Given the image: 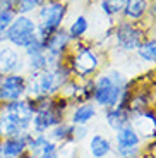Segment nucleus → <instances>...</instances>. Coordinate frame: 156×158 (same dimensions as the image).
<instances>
[{
    "label": "nucleus",
    "mask_w": 156,
    "mask_h": 158,
    "mask_svg": "<svg viewBox=\"0 0 156 158\" xmlns=\"http://www.w3.org/2000/svg\"><path fill=\"white\" fill-rule=\"evenodd\" d=\"M129 79H125L124 74L118 71H108L105 74L98 76L94 79V89H93V100L103 108L117 107L120 103L122 91L127 86Z\"/></svg>",
    "instance_id": "f257e3e1"
},
{
    "label": "nucleus",
    "mask_w": 156,
    "mask_h": 158,
    "mask_svg": "<svg viewBox=\"0 0 156 158\" xmlns=\"http://www.w3.org/2000/svg\"><path fill=\"white\" fill-rule=\"evenodd\" d=\"M67 12H69V5L64 0H48L39 5L38 10L35 12L38 40L45 41L50 35H53L57 29L62 28Z\"/></svg>",
    "instance_id": "f03ea898"
},
{
    "label": "nucleus",
    "mask_w": 156,
    "mask_h": 158,
    "mask_svg": "<svg viewBox=\"0 0 156 158\" xmlns=\"http://www.w3.org/2000/svg\"><path fill=\"white\" fill-rule=\"evenodd\" d=\"M76 47L72 52H67L65 64L70 67V72L76 77L88 79L98 71L100 67V57L98 53L89 47H82L81 41H76Z\"/></svg>",
    "instance_id": "7ed1b4c3"
},
{
    "label": "nucleus",
    "mask_w": 156,
    "mask_h": 158,
    "mask_svg": "<svg viewBox=\"0 0 156 158\" xmlns=\"http://www.w3.org/2000/svg\"><path fill=\"white\" fill-rule=\"evenodd\" d=\"M36 40V21L31 16H16V19L5 29V41L10 47L19 48L23 52L31 47Z\"/></svg>",
    "instance_id": "20e7f679"
},
{
    "label": "nucleus",
    "mask_w": 156,
    "mask_h": 158,
    "mask_svg": "<svg viewBox=\"0 0 156 158\" xmlns=\"http://www.w3.org/2000/svg\"><path fill=\"white\" fill-rule=\"evenodd\" d=\"M27 88L26 98H38V96H53L57 95L62 86L53 71H39L27 72Z\"/></svg>",
    "instance_id": "39448f33"
},
{
    "label": "nucleus",
    "mask_w": 156,
    "mask_h": 158,
    "mask_svg": "<svg viewBox=\"0 0 156 158\" xmlns=\"http://www.w3.org/2000/svg\"><path fill=\"white\" fill-rule=\"evenodd\" d=\"M113 38L120 50L124 52H136L139 45L146 40V29L137 26V23L122 21L113 28Z\"/></svg>",
    "instance_id": "423d86ee"
},
{
    "label": "nucleus",
    "mask_w": 156,
    "mask_h": 158,
    "mask_svg": "<svg viewBox=\"0 0 156 158\" xmlns=\"http://www.w3.org/2000/svg\"><path fill=\"white\" fill-rule=\"evenodd\" d=\"M0 114H4L9 117L14 124L21 127L26 132H31V120L35 117V110H33L31 103L27 98L17 100V102L10 103H2L0 105Z\"/></svg>",
    "instance_id": "0eeeda50"
},
{
    "label": "nucleus",
    "mask_w": 156,
    "mask_h": 158,
    "mask_svg": "<svg viewBox=\"0 0 156 158\" xmlns=\"http://www.w3.org/2000/svg\"><path fill=\"white\" fill-rule=\"evenodd\" d=\"M27 77L24 72L4 76L0 79V103H10L26 98Z\"/></svg>",
    "instance_id": "6e6552de"
},
{
    "label": "nucleus",
    "mask_w": 156,
    "mask_h": 158,
    "mask_svg": "<svg viewBox=\"0 0 156 158\" xmlns=\"http://www.w3.org/2000/svg\"><path fill=\"white\" fill-rule=\"evenodd\" d=\"M115 151L122 158H137L141 155V138L130 124L115 132Z\"/></svg>",
    "instance_id": "1a4fd4ad"
},
{
    "label": "nucleus",
    "mask_w": 156,
    "mask_h": 158,
    "mask_svg": "<svg viewBox=\"0 0 156 158\" xmlns=\"http://www.w3.org/2000/svg\"><path fill=\"white\" fill-rule=\"evenodd\" d=\"M24 69V55H21L19 50L10 45L0 47V79L4 76L23 72Z\"/></svg>",
    "instance_id": "9d476101"
},
{
    "label": "nucleus",
    "mask_w": 156,
    "mask_h": 158,
    "mask_svg": "<svg viewBox=\"0 0 156 158\" xmlns=\"http://www.w3.org/2000/svg\"><path fill=\"white\" fill-rule=\"evenodd\" d=\"M130 126L141 139H156V112L148 108L141 114L132 115Z\"/></svg>",
    "instance_id": "9b49d317"
},
{
    "label": "nucleus",
    "mask_w": 156,
    "mask_h": 158,
    "mask_svg": "<svg viewBox=\"0 0 156 158\" xmlns=\"http://www.w3.org/2000/svg\"><path fill=\"white\" fill-rule=\"evenodd\" d=\"M70 41L72 40L69 38V33L67 29L60 28L50 35L47 40L43 41L45 45V53L50 57H57V59H64L67 55V52H69V47H70Z\"/></svg>",
    "instance_id": "f8f14e48"
},
{
    "label": "nucleus",
    "mask_w": 156,
    "mask_h": 158,
    "mask_svg": "<svg viewBox=\"0 0 156 158\" xmlns=\"http://www.w3.org/2000/svg\"><path fill=\"white\" fill-rule=\"evenodd\" d=\"M60 122H64V114L57 112L55 108L36 112L31 120V132L33 134H47L51 127L59 126Z\"/></svg>",
    "instance_id": "ddd939ff"
},
{
    "label": "nucleus",
    "mask_w": 156,
    "mask_h": 158,
    "mask_svg": "<svg viewBox=\"0 0 156 158\" xmlns=\"http://www.w3.org/2000/svg\"><path fill=\"white\" fill-rule=\"evenodd\" d=\"M29 138H31V132L4 139L2 146H0V158H23L27 153V141H29Z\"/></svg>",
    "instance_id": "4468645a"
},
{
    "label": "nucleus",
    "mask_w": 156,
    "mask_h": 158,
    "mask_svg": "<svg viewBox=\"0 0 156 158\" xmlns=\"http://www.w3.org/2000/svg\"><path fill=\"white\" fill-rule=\"evenodd\" d=\"M149 10V0H125L122 16L125 21L130 23H139L144 19V16Z\"/></svg>",
    "instance_id": "2eb2a0df"
},
{
    "label": "nucleus",
    "mask_w": 156,
    "mask_h": 158,
    "mask_svg": "<svg viewBox=\"0 0 156 158\" xmlns=\"http://www.w3.org/2000/svg\"><path fill=\"white\" fill-rule=\"evenodd\" d=\"M105 118H106V124H108V126L112 127L115 132H117L118 129H122V127H125V126H129L132 115H130V112L127 110V108L117 105V107L106 108Z\"/></svg>",
    "instance_id": "dca6fc26"
},
{
    "label": "nucleus",
    "mask_w": 156,
    "mask_h": 158,
    "mask_svg": "<svg viewBox=\"0 0 156 158\" xmlns=\"http://www.w3.org/2000/svg\"><path fill=\"white\" fill-rule=\"evenodd\" d=\"M94 117H96V107L88 102L74 108V112L70 115V124L72 126H84V124L91 122Z\"/></svg>",
    "instance_id": "f3484780"
},
{
    "label": "nucleus",
    "mask_w": 156,
    "mask_h": 158,
    "mask_svg": "<svg viewBox=\"0 0 156 158\" xmlns=\"http://www.w3.org/2000/svg\"><path fill=\"white\" fill-rule=\"evenodd\" d=\"M88 150H89V153L93 158H105L106 155L112 151V143H110V139L106 138V136L94 134V136H91V139H89Z\"/></svg>",
    "instance_id": "a211bd4d"
},
{
    "label": "nucleus",
    "mask_w": 156,
    "mask_h": 158,
    "mask_svg": "<svg viewBox=\"0 0 156 158\" xmlns=\"http://www.w3.org/2000/svg\"><path fill=\"white\" fill-rule=\"evenodd\" d=\"M74 126L72 124H65V122H60L59 126H55L50 129V136L48 138L55 143H74Z\"/></svg>",
    "instance_id": "6ab92c4d"
},
{
    "label": "nucleus",
    "mask_w": 156,
    "mask_h": 158,
    "mask_svg": "<svg viewBox=\"0 0 156 158\" xmlns=\"http://www.w3.org/2000/svg\"><path fill=\"white\" fill-rule=\"evenodd\" d=\"M88 29H89V21H88V17L86 16H77L72 23H70L69 28H67V33H69V38L72 40V41H79V40H82L86 36Z\"/></svg>",
    "instance_id": "aec40b11"
},
{
    "label": "nucleus",
    "mask_w": 156,
    "mask_h": 158,
    "mask_svg": "<svg viewBox=\"0 0 156 158\" xmlns=\"http://www.w3.org/2000/svg\"><path fill=\"white\" fill-rule=\"evenodd\" d=\"M139 60L156 65V38H146L136 50Z\"/></svg>",
    "instance_id": "412c9836"
},
{
    "label": "nucleus",
    "mask_w": 156,
    "mask_h": 158,
    "mask_svg": "<svg viewBox=\"0 0 156 158\" xmlns=\"http://www.w3.org/2000/svg\"><path fill=\"white\" fill-rule=\"evenodd\" d=\"M24 67L27 72H39V71H48V62H47V53L38 52L31 55H24Z\"/></svg>",
    "instance_id": "4be33fe9"
},
{
    "label": "nucleus",
    "mask_w": 156,
    "mask_h": 158,
    "mask_svg": "<svg viewBox=\"0 0 156 158\" xmlns=\"http://www.w3.org/2000/svg\"><path fill=\"white\" fill-rule=\"evenodd\" d=\"M125 0H100V9L106 17H115L118 14H122Z\"/></svg>",
    "instance_id": "5701e85b"
},
{
    "label": "nucleus",
    "mask_w": 156,
    "mask_h": 158,
    "mask_svg": "<svg viewBox=\"0 0 156 158\" xmlns=\"http://www.w3.org/2000/svg\"><path fill=\"white\" fill-rule=\"evenodd\" d=\"M39 5L41 4L38 0H19L14 10L17 16H31V12H36Z\"/></svg>",
    "instance_id": "b1692460"
},
{
    "label": "nucleus",
    "mask_w": 156,
    "mask_h": 158,
    "mask_svg": "<svg viewBox=\"0 0 156 158\" xmlns=\"http://www.w3.org/2000/svg\"><path fill=\"white\" fill-rule=\"evenodd\" d=\"M86 131H88V129H86L84 126H74V132H72V136H74V143L84 138V136L88 134Z\"/></svg>",
    "instance_id": "393cba45"
},
{
    "label": "nucleus",
    "mask_w": 156,
    "mask_h": 158,
    "mask_svg": "<svg viewBox=\"0 0 156 158\" xmlns=\"http://www.w3.org/2000/svg\"><path fill=\"white\" fill-rule=\"evenodd\" d=\"M148 14H149V17H151V19L156 23V0H151V2H149V10H148Z\"/></svg>",
    "instance_id": "a878e982"
},
{
    "label": "nucleus",
    "mask_w": 156,
    "mask_h": 158,
    "mask_svg": "<svg viewBox=\"0 0 156 158\" xmlns=\"http://www.w3.org/2000/svg\"><path fill=\"white\" fill-rule=\"evenodd\" d=\"M23 158H36V156H35V155H31V153H26Z\"/></svg>",
    "instance_id": "bb28decb"
}]
</instances>
